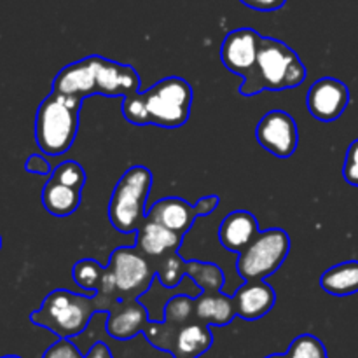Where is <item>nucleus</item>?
I'll list each match as a JSON object with an SVG mask.
<instances>
[{"label":"nucleus","instance_id":"obj_19","mask_svg":"<svg viewBox=\"0 0 358 358\" xmlns=\"http://www.w3.org/2000/svg\"><path fill=\"white\" fill-rule=\"evenodd\" d=\"M194 313L198 320L210 327H226L236 318L233 296L219 292H201L194 297Z\"/></svg>","mask_w":358,"mask_h":358},{"label":"nucleus","instance_id":"obj_1","mask_svg":"<svg viewBox=\"0 0 358 358\" xmlns=\"http://www.w3.org/2000/svg\"><path fill=\"white\" fill-rule=\"evenodd\" d=\"M117 301V297L103 290L90 297L58 289L45 296L41 308L30 315V322L37 327L48 329L59 339H72L86 331L98 311L108 313Z\"/></svg>","mask_w":358,"mask_h":358},{"label":"nucleus","instance_id":"obj_14","mask_svg":"<svg viewBox=\"0 0 358 358\" xmlns=\"http://www.w3.org/2000/svg\"><path fill=\"white\" fill-rule=\"evenodd\" d=\"M236 317L247 322L259 320L273 310L276 292L266 280H247L233 296Z\"/></svg>","mask_w":358,"mask_h":358},{"label":"nucleus","instance_id":"obj_20","mask_svg":"<svg viewBox=\"0 0 358 358\" xmlns=\"http://www.w3.org/2000/svg\"><path fill=\"white\" fill-rule=\"evenodd\" d=\"M80 199H83V191H77L51 178L42 189V205L55 217L72 215L80 206Z\"/></svg>","mask_w":358,"mask_h":358},{"label":"nucleus","instance_id":"obj_33","mask_svg":"<svg viewBox=\"0 0 358 358\" xmlns=\"http://www.w3.org/2000/svg\"><path fill=\"white\" fill-rule=\"evenodd\" d=\"M240 2L261 13H273V10L282 9L287 0H240Z\"/></svg>","mask_w":358,"mask_h":358},{"label":"nucleus","instance_id":"obj_31","mask_svg":"<svg viewBox=\"0 0 358 358\" xmlns=\"http://www.w3.org/2000/svg\"><path fill=\"white\" fill-rule=\"evenodd\" d=\"M24 170L28 173H35V175H42V177H48V175L52 173L51 170V164L48 163L44 156L41 154H31L28 156V159L24 161Z\"/></svg>","mask_w":358,"mask_h":358},{"label":"nucleus","instance_id":"obj_4","mask_svg":"<svg viewBox=\"0 0 358 358\" xmlns=\"http://www.w3.org/2000/svg\"><path fill=\"white\" fill-rule=\"evenodd\" d=\"M152 171L136 164L115 184L108 201V220L119 233H136L147 220L145 203L152 189Z\"/></svg>","mask_w":358,"mask_h":358},{"label":"nucleus","instance_id":"obj_35","mask_svg":"<svg viewBox=\"0 0 358 358\" xmlns=\"http://www.w3.org/2000/svg\"><path fill=\"white\" fill-rule=\"evenodd\" d=\"M0 358H21V357H17V355H3V357H0Z\"/></svg>","mask_w":358,"mask_h":358},{"label":"nucleus","instance_id":"obj_28","mask_svg":"<svg viewBox=\"0 0 358 358\" xmlns=\"http://www.w3.org/2000/svg\"><path fill=\"white\" fill-rule=\"evenodd\" d=\"M121 112L126 121L133 126H147L149 124V114H147L145 101H143L142 91L128 94L122 98Z\"/></svg>","mask_w":358,"mask_h":358},{"label":"nucleus","instance_id":"obj_11","mask_svg":"<svg viewBox=\"0 0 358 358\" xmlns=\"http://www.w3.org/2000/svg\"><path fill=\"white\" fill-rule=\"evenodd\" d=\"M98 59L100 56H87L63 66L52 80V93L79 98V100L96 96Z\"/></svg>","mask_w":358,"mask_h":358},{"label":"nucleus","instance_id":"obj_26","mask_svg":"<svg viewBox=\"0 0 358 358\" xmlns=\"http://www.w3.org/2000/svg\"><path fill=\"white\" fill-rule=\"evenodd\" d=\"M287 358H329L325 345L313 334H301L290 343Z\"/></svg>","mask_w":358,"mask_h":358},{"label":"nucleus","instance_id":"obj_27","mask_svg":"<svg viewBox=\"0 0 358 358\" xmlns=\"http://www.w3.org/2000/svg\"><path fill=\"white\" fill-rule=\"evenodd\" d=\"M49 178L63 185L77 189V191H83L84 185H86V171H84V168L77 161L72 159L59 163L52 170V173L49 175Z\"/></svg>","mask_w":358,"mask_h":358},{"label":"nucleus","instance_id":"obj_7","mask_svg":"<svg viewBox=\"0 0 358 358\" xmlns=\"http://www.w3.org/2000/svg\"><path fill=\"white\" fill-rule=\"evenodd\" d=\"M290 252L289 234L278 227L259 231L255 240L238 254L236 269L241 278L266 280L275 275Z\"/></svg>","mask_w":358,"mask_h":358},{"label":"nucleus","instance_id":"obj_32","mask_svg":"<svg viewBox=\"0 0 358 358\" xmlns=\"http://www.w3.org/2000/svg\"><path fill=\"white\" fill-rule=\"evenodd\" d=\"M220 205V198L217 194H208L203 196L201 199H198L194 205V213L196 217H205V215H212L213 212L217 210V206Z\"/></svg>","mask_w":358,"mask_h":358},{"label":"nucleus","instance_id":"obj_15","mask_svg":"<svg viewBox=\"0 0 358 358\" xmlns=\"http://www.w3.org/2000/svg\"><path fill=\"white\" fill-rule=\"evenodd\" d=\"M257 234L259 224L254 213L247 212V210H234L224 217L217 236H219L220 245L227 252L241 254L255 240Z\"/></svg>","mask_w":358,"mask_h":358},{"label":"nucleus","instance_id":"obj_30","mask_svg":"<svg viewBox=\"0 0 358 358\" xmlns=\"http://www.w3.org/2000/svg\"><path fill=\"white\" fill-rule=\"evenodd\" d=\"M42 358H86L79 352L72 339H58L55 345L49 346Z\"/></svg>","mask_w":358,"mask_h":358},{"label":"nucleus","instance_id":"obj_34","mask_svg":"<svg viewBox=\"0 0 358 358\" xmlns=\"http://www.w3.org/2000/svg\"><path fill=\"white\" fill-rule=\"evenodd\" d=\"M266 358H287L285 355H269V357H266Z\"/></svg>","mask_w":358,"mask_h":358},{"label":"nucleus","instance_id":"obj_9","mask_svg":"<svg viewBox=\"0 0 358 358\" xmlns=\"http://www.w3.org/2000/svg\"><path fill=\"white\" fill-rule=\"evenodd\" d=\"M259 145L276 157H290L299 145V131L296 119L285 110H271L264 114L255 128Z\"/></svg>","mask_w":358,"mask_h":358},{"label":"nucleus","instance_id":"obj_24","mask_svg":"<svg viewBox=\"0 0 358 358\" xmlns=\"http://www.w3.org/2000/svg\"><path fill=\"white\" fill-rule=\"evenodd\" d=\"M105 268L94 259H80L72 269V278L79 289L86 292H98L103 282Z\"/></svg>","mask_w":358,"mask_h":358},{"label":"nucleus","instance_id":"obj_16","mask_svg":"<svg viewBox=\"0 0 358 358\" xmlns=\"http://www.w3.org/2000/svg\"><path fill=\"white\" fill-rule=\"evenodd\" d=\"M212 345L213 334L210 325L194 318L187 324L175 325L170 353L173 358H199L212 348Z\"/></svg>","mask_w":358,"mask_h":358},{"label":"nucleus","instance_id":"obj_29","mask_svg":"<svg viewBox=\"0 0 358 358\" xmlns=\"http://www.w3.org/2000/svg\"><path fill=\"white\" fill-rule=\"evenodd\" d=\"M343 178L353 187H358V138L350 143L343 164Z\"/></svg>","mask_w":358,"mask_h":358},{"label":"nucleus","instance_id":"obj_23","mask_svg":"<svg viewBox=\"0 0 358 358\" xmlns=\"http://www.w3.org/2000/svg\"><path fill=\"white\" fill-rule=\"evenodd\" d=\"M154 268H156V278L166 289H175L177 285H180L184 276H187V261L180 257L177 252H171V254L154 261Z\"/></svg>","mask_w":358,"mask_h":358},{"label":"nucleus","instance_id":"obj_36","mask_svg":"<svg viewBox=\"0 0 358 358\" xmlns=\"http://www.w3.org/2000/svg\"><path fill=\"white\" fill-rule=\"evenodd\" d=\"M0 250H2V236H0Z\"/></svg>","mask_w":358,"mask_h":358},{"label":"nucleus","instance_id":"obj_17","mask_svg":"<svg viewBox=\"0 0 358 358\" xmlns=\"http://www.w3.org/2000/svg\"><path fill=\"white\" fill-rule=\"evenodd\" d=\"M182 240H184V236L147 219L142 224V227L136 231L135 248L147 259H152L154 262L164 255L171 254V252H177L180 248Z\"/></svg>","mask_w":358,"mask_h":358},{"label":"nucleus","instance_id":"obj_3","mask_svg":"<svg viewBox=\"0 0 358 358\" xmlns=\"http://www.w3.org/2000/svg\"><path fill=\"white\" fill-rule=\"evenodd\" d=\"M306 77V66L292 48L278 38L262 37L254 80L243 96H255L261 91L294 90L301 86Z\"/></svg>","mask_w":358,"mask_h":358},{"label":"nucleus","instance_id":"obj_8","mask_svg":"<svg viewBox=\"0 0 358 358\" xmlns=\"http://www.w3.org/2000/svg\"><path fill=\"white\" fill-rule=\"evenodd\" d=\"M261 38L262 35L254 28H236L226 35L220 45V59L224 66L243 80L240 86L241 94L254 80Z\"/></svg>","mask_w":358,"mask_h":358},{"label":"nucleus","instance_id":"obj_10","mask_svg":"<svg viewBox=\"0 0 358 358\" xmlns=\"http://www.w3.org/2000/svg\"><path fill=\"white\" fill-rule=\"evenodd\" d=\"M308 110L322 122L341 117L350 105V90L336 77H322L310 87L306 96Z\"/></svg>","mask_w":358,"mask_h":358},{"label":"nucleus","instance_id":"obj_13","mask_svg":"<svg viewBox=\"0 0 358 358\" xmlns=\"http://www.w3.org/2000/svg\"><path fill=\"white\" fill-rule=\"evenodd\" d=\"M140 76L131 65L100 56L96 70V94L107 98H124L140 91Z\"/></svg>","mask_w":358,"mask_h":358},{"label":"nucleus","instance_id":"obj_22","mask_svg":"<svg viewBox=\"0 0 358 358\" xmlns=\"http://www.w3.org/2000/svg\"><path fill=\"white\" fill-rule=\"evenodd\" d=\"M187 276L201 292H219L226 285V275L213 262L187 261Z\"/></svg>","mask_w":358,"mask_h":358},{"label":"nucleus","instance_id":"obj_25","mask_svg":"<svg viewBox=\"0 0 358 358\" xmlns=\"http://www.w3.org/2000/svg\"><path fill=\"white\" fill-rule=\"evenodd\" d=\"M194 297L189 296H175L164 304L163 320L168 324L182 325L194 320Z\"/></svg>","mask_w":358,"mask_h":358},{"label":"nucleus","instance_id":"obj_37","mask_svg":"<svg viewBox=\"0 0 358 358\" xmlns=\"http://www.w3.org/2000/svg\"><path fill=\"white\" fill-rule=\"evenodd\" d=\"M112 358H114V357H112Z\"/></svg>","mask_w":358,"mask_h":358},{"label":"nucleus","instance_id":"obj_2","mask_svg":"<svg viewBox=\"0 0 358 358\" xmlns=\"http://www.w3.org/2000/svg\"><path fill=\"white\" fill-rule=\"evenodd\" d=\"M83 101L65 94L49 93L35 114V142L48 156H63L76 142Z\"/></svg>","mask_w":358,"mask_h":358},{"label":"nucleus","instance_id":"obj_5","mask_svg":"<svg viewBox=\"0 0 358 358\" xmlns=\"http://www.w3.org/2000/svg\"><path fill=\"white\" fill-rule=\"evenodd\" d=\"M156 268L150 259L140 254L135 247H119L112 252L105 266L100 290L112 294L117 299H140L152 285Z\"/></svg>","mask_w":358,"mask_h":358},{"label":"nucleus","instance_id":"obj_18","mask_svg":"<svg viewBox=\"0 0 358 358\" xmlns=\"http://www.w3.org/2000/svg\"><path fill=\"white\" fill-rule=\"evenodd\" d=\"M147 219L161 224L166 229L184 236L198 219L194 213V206L182 198H163L154 203L150 210H147Z\"/></svg>","mask_w":358,"mask_h":358},{"label":"nucleus","instance_id":"obj_21","mask_svg":"<svg viewBox=\"0 0 358 358\" xmlns=\"http://www.w3.org/2000/svg\"><path fill=\"white\" fill-rule=\"evenodd\" d=\"M322 289L336 297L353 296L358 292V261H346L332 266L322 275Z\"/></svg>","mask_w":358,"mask_h":358},{"label":"nucleus","instance_id":"obj_12","mask_svg":"<svg viewBox=\"0 0 358 358\" xmlns=\"http://www.w3.org/2000/svg\"><path fill=\"white\" fill-rule=\"evenodd\" d=\"M149 322V313L138 299H119L107 313L105 331L117 341H129L143 334Z\"/></svg>","mask_w":358,"mask_h":358},{"label":"nucleus","instance_id":"obj_6","mask_svg":"<svg viewBox=\"0 0 358 358\" xmlns=\"http://www.w3.org/2000/svg\"><path fill=\"white\" fill-rule=\"evenodd\" d=\"M149 124L175 129L189 121L192 107V87L184 77H164L142 91Z\"/></svg>","mask_w":358,"mask_h":358}]
</instances>
